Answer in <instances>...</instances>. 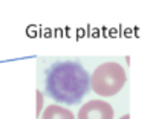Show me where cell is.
<instances>
[{"label":"cell","mask_w":153,"mask_h":119,"mask_svg":"<svg viewBox=\"0 0 153 119\" xmlns=\"http://www.w3.org/2000/svg\"><path fill=\"white\" fill-rule=\"evenodd\" d=\"M91 87V76L76 61H58L46 70L45 90L57 102L78 104Z\"/></svg>","instance_id":"cell-1"},{"label":"cell","mask_w":153,"mask_h":119,"mask_svg":"<svg viewBox=\"0 0 153 119\" xmlns=\"http://www.w3.org/2000/svg\"><path fill=\"white\" fill-rule=\"evenodd\" d=\"M127 81L126 70L118 63H103L91 76L92 90L100 96H115Z\"/></svg>","instance_id":"cell-2"},{"label":"cell","mask_w":153,"mask_h":119,"mask_svg":"<svg viewBox=\"0 0 153 119\" xmlns=\"http://www.w3.org/2000/svg\"><path fill=\"white\" fill-rule=\"evenodd\" d=\"M76 119H113V109L103 99H94L78 110Z\"/></svg>","instance_id":"cell-3"},{"label":"cell","mask_w":153,"mask_h":119,"mask_svg":"<svg viewBox=\"0 0 153 119\" xmlns=\"http://www.w3.org/2000/svg\"><path fill=\"white\" fill-rule=\"evenodd\" d=\"M40 119H75V116L69 109L52 104V105H48V107L43 109Z\"/></svg>","instance_id":"cell-4"},{"label":"cell","mask_w":153,"mask_h":119,"mask_svg":"<svg viewBox=\"0 0 153 119\" xmlns=\"http://www.w3.org/2000/svg\"><path fill=\"white\" fill-rule=\"evenodd\" d=\"M43 109H45V96L40 90H37V118H40Z\"/></svg>","instance_id":"cell-5"},{"label":"cell","mask_w":153,"mask_h":119,"mask_svg":"<svg viewBox=\"0 0 153 119\" xmlns=\"http://www.w3.org/2000/svg\"><path fill=\"white\" fill-rule=\"evenodd\" d=\"M121 119H130V116H129V115H126V116H123Z\"/></svg>","instance_id":"cell-6"}]
</instances>
